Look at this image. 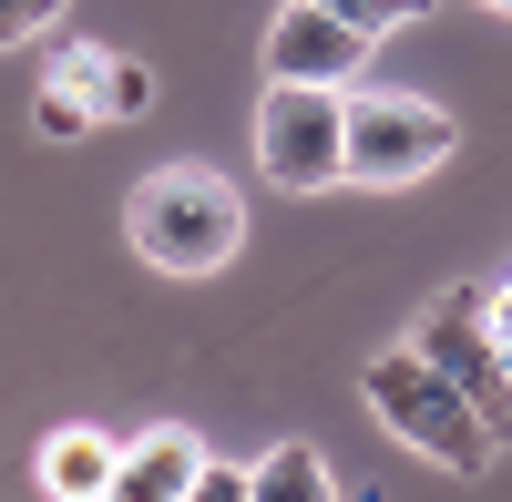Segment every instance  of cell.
I'll list each match as a JSON object with an SVG mask.
<instances>
[{"label":"cell","instance_id":"6da1fadb","mask_svg":"<svg viewBox=\"0 0 512 502\" xmlns=\"http://www.w3.org/2000/svg\"><path fill=\"white\" fill-rule=\"evenodd\" d=\"M359 400L379 410V431H390L400 451H420V462H441V472H492V431H482V410H472V390L451 380V369L420 349V339H400V349H379L369 369H359Z\"/></svg>","mask_w":512,"mask_h":502},{"label":"cell","instance_id":"7a4b0ae2","mask_svg":"<svg viewBox=\"0 0 512 502\" xmlns=\"http://www.w3.org/2000/svg\"><path fill=\"white\" fill-rule=\"evenodd\" d=\"M123 236L134 257L164 277H216L236 246H246V195L216 175V164H154L123 205Z\"/></svg>","mask_w":512,"mask_h":502},{"label":"cell","instance_id":"3957f363","mask_svg":"<svg viewBox=\"0 0 512 502\" xmlns=\"http://www.w3.org/2000/svg\"><path fill=\"white\" fill-rule=\"evenodd\" d=\"M256 164L287 195L349 185V82H267V103H256Z\"/></svg>","mask_w":512,"mask_h":502},{"label":"cell","instance_id":"277c9868","mask_svg":"<svg viewBox=\"0 0 512 502\" xmlns=\"http://www.w3.org/2000/svg\"><path fill=\"white\" fill-rule=\"evenodd\" d=\"M410 339L431 349L461 390H472L482 431H492V441H512V349H502V328H492V277L441 287V298L420 308V328H410Z\"/></svg>","mask_w":512,"mask_h":502},{"label":"cell","instance_id":"5b68a950","mask_svg":"<svg viewBox=\"0 0 512 502\" xmlns=\"http://www.w3.org/2000/svg\"><path fill=\"white\" fill-rule=\"evenodd\" d=\"M461 144V123L420 93H359L349 82V185H420L441 175Z\"/></svg>","mask_w":512,"mask_h":502},{"label":"cell","instance_id":"8992f818","mask_svg":"<svg viewBox=\"0 0 512 502\" xmlns=\"http://www.w3.org/2000/svg\"><path fill=\"white\" fill-rule=\"evenodd\" d=\"M369 72V31H349L318 0H287L267 21V82H359Z\"/></svg>","mask_w":512,"mask_h":502},{"label":"cell","instance_id":"52a82bcc","mask_svg":"<svg viewBox=\"0 0 512 502\" xmlns=\"http://www.w3.org/2000/svg\"><path fill=\"white\" fill-rule=\"evenodd\" d=\"M195 472H205V441H195L185 421H154V431L123 441V462H113L103 502H185V492H195Z\"/></svg>","mask_w":512,"mask_h":502},{"label":"cell","instance_id":"ba28073f","mask_svg":"<svg viewBox=\"0 0 512 502\" xmlns=\"http://www.w3.org/2000/svg\"><path fill=\"white\" fill-rule=\"evenodd\" d=\"M52 82H72V93L93 103L103 123H144V113H154V62H134V52H103V41H62Z\"/></svg>","mask_w":512,"mask_h":502},{"label":"cell","instance_id":"9c48e42d","mask_svg":"<svg viewBox=\"0 0 512 502\" xmlns=\"http://www.w3.org/2000/svg\"><path fill=\"white\" fill-rule=\"evenodd\" d=\"M113 462H123V441H113V431H93V421H62L52 441H41V492H52V502H103Z\"/></svg>","mask_w":512,"mask_h":502},{"label":"cell","instance_id":"30bf717a","mask_svg":"<svg viewBox=\"0 0 512 502\" xmlns=\"http://www.w3.org/2000/svg\"><path fill=\"white\" fill-rule=\"evenodd\" d=\"M246 492L256 502H338V472L318 462V441H277L267 462H246Z\"/></svg>","mask_w":512,"mask_h":502},{"label":"cell","instance_id":"8fae6325","mask_svg":"<svg viewBox=\"0 0 512 502\" xmlns=\"http://www.w3.org/2000/svg\"><path fill=\"white\" fill-rule=\"evenodd\" d=\"M93 103H82L72 93V82H41V93H31V134H52V144H82V134H93Z\"/></svg>","mask_w":512,"mask_h":502},{"label":"cell","instance_id":"7c38bea8","mask_svg":"<svg viewBox=\"0 0 512 502\" xmlns=\"http://www.w3.org/2000/svg\"><path fill=\"white\" fill-rule=\"evenodd\" d=\"M72 11V0H0V52H21V41H41V31H52Z\"/></svg>","mask_w":512,"mask_h":502},{"label":"cell","instance_id":"4fadbf2b","mask_svg":"<svg viewBox=\"0 0 512 502\" xmlns=\"http://www.w3.org/2000/svg\"><path fill=\"white\" fill-rule=\"evenodd\" d=\"M318 11H338V21H349V31H369V41H390V31L420 11V0H318Z\"/></svg>","mask_w":512,"mask_h":502},{"label":"cell","instance_id":"5bb4252c","mask_svg":"<svg viewBox=\"0 0 512 502\" xmlns=\"http://www.w3.org/2000/svg\"><path fill=\"white\" fill-rule=\"evenodd\" d=\"M185 502H256V492H246V462H205Z\"/></svg>","mask_w":512,"mask_h":502},{"label":"cell","instance_id":"9a60e30c","mask_svg":"<svg viewBox=\"0 0 512 502\" xmlns=\"http://www.w3.org/2000/svg\"><path fill=\"white\" fill-rule=\"evenodd\" d=\"M492 328H502V349H512V277H492Z\"/></svg>","mask_w":512,"mask_h":502},{"label":"cell","instance_id":"2e32d148","mask_svg":"<svg viewBox=\"0 0 512 502\" xmlns=\"http://www.w3.org/2000/svg\"><path fill=\"white\" fill-rule=\"evenodd\" d=\"M482 11H512V0H482Z\"/></svg>","mask_w":512,"mask_h":502}]
</instances>
